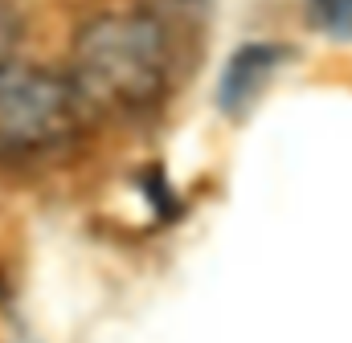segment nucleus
I'll list each match as a JSON object with an SVG mask.
<instances>
[{"instance_id": "3", "label": "nucleus", "mask_w": 352, "mask_h": 343, "mask_svg": "<svg viewBox=\"0 0 352 343\" xmlns=\"http://www.w3.org/2000/svg\"><path fill=\"white\" fill-rule=\"evenodd\" d=\"M270 62H274V54L270 49H242L238 58H234V66H230V74H226V102L230 106H238L242 98H250L254 94V86L263 74H270Z\"/></svg>"}, {"instance_id": "4", "label": "nucleus", "mask_w": 352, "mask_h": 343, "mask_svg": "<svg viewBox=\"0 0 352 343\" xmlns=\"http://www.w3.org/2000/svg\"><path fill=\"white\" fill-rule=\"evenodd\" d=\"M16 49H21V16L8 0H0V78L16 66Z\"/></svg>"}, {"instance_id": "1", "label": "nucleus", "mask_w": 352, "mask_h": 343, "mask_svg": "<svg viewBox=\"0 0 352 343\" xmlns=\"http://www.w3.org/2000/svg\"><path fill=\"white\" fill-rule=\"evenodd\" d=\"M173 74V45L156 16L107 12L74 41V70L82 102L102 115H135L152 106Z\"/></svg>"}, {"instance_id": "2", "label": "nucleus", "mask_w": 352, "mask_h": 343, "mask_svg": "<svg viewBox=\"0 0 352 343\" xmlns=\"http://www.w3.org/2000/svg\"><path fill=\"white\" fill-rule=\"evenodd\" d=\"M82 94L74 78L12 66L0 78V156L41 160L66 147L82 123Z\"/></svg>"}]
</instances>
